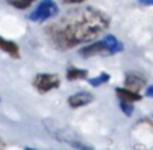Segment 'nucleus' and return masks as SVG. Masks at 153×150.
<instances>
[{"instance_id":"obj_3","label":"nucleus","mask_w":153,"mask_h":150,"mask_svg":"<svg viewBox=\"0 0 153 150\" xmlns=\"http://www.w3.org/2000/svg\"><path fill=\"white\" fill-rule=\"evenodd\" d=\"M59 5L54 0H41L36 5V8L27 15L29 21L36 23V24H42L47 23L50 20H53L54 17L59 15Z\"/></svg>"},{"instance_id":"obj_10","label":"nucleus","mask_w":153,"mask_h":150,"mask_svg":"<svg viewBox=\"0 0 153 150\" xmlns=\"http://www.w3.org/2000/svg\"><path fill=\"white\" fill-rule=\"evenodd\" d=\"M116 93H117V98L119 101H125V102H131L134 104L135 101H140L141 99V95L140 93H134L125 87H120V89H116Z\"/></svg>"},{"instance_id":"obj_19","label":"nucleus","mask_w":153,"mask_h":150,"mask_svg":"<svg viewBox=\"0 0 153 150\" xmlns=\"http://www.w3.org/2000/svg\"><path fill=\"white\" fill-rule=\"evenodd\" d=\"M152 116H153V114H152Z\"/></svg>"},{"instance_id":"obj_17","label":"nucleus","mask_w":153,"mask_h":150,"mask_svg":"<svg viewBox=\"0 0 153 150\" xmlns=\"http://www.w3.org/2000/svg\"><path fill=\"white\" fill-rule=\"evenodd\" d=\"M0 150H5V143L0 140Z\"/></svg>"},{"instance_id":"obj_11","label":"nucleus","mask_w":153,"mask_h":150,"mask_svg":"<svg viewBox=\"0 0 153 150\" xmlns=\"http://www.w3.org/2000/svg\"><path fill=\"white\" fill-rule=\"evenodd\" d=\"M108 81H110V74H107V72H101L98 77L89 80V84L93 86V87H99V86H102V84H107Z\"/></svg>"},{"instance_id":"obj_18","label":"nucleus","mask_w":153,"mask_h":150,"mask_svg":"<svg viewBox=\"0 0 153 150\" xmlns=\"http://www.w3.org/2000/svg\"><path fill=\"white\" fill-rule=\"evenodd\" d=\"M24 150H36V149H32V147H26Z\"/></svg>"},{"instance_id":"obj_2","label":"nucleus","mask_w":153,"mask_h":150,"mask_svg":"<svg viewBox=\"0 0 153 150\" xmlns=\"http://www.w3.org/2000/svg\"><path fill=\"white\" fill-rule=\"evenodd\" d=\"M123 48H125L123 44L114 35H107V36H104V39L83 47L78 53L84 59H89V57H95V56H114L117 53H122Z\"/></svg>"},{"instance_id":"obj_5","label":"nucleus","mask_w":153,"mask_h":150,"mask_svg":"<svg viewBox=\"0 0 153 150\" xmlns=\"http://www.w3.org/2000/svg\"><path fill=\"white\" fill-rule=\"evenodd\" d=\"M48 129H50V134H51L56 140H59V141H62V143H68L71 147H74V149H76V150H96V149L92 147L90 144H86V143H83V141H80V140H75V138L69 137V132H60V131H57V129H54V128H48Z\"/></svg>"},{"instance_id":"obj_12","label":"nucleus","mask_w":153,"mask_h":150,"mask_svg":"<svg viewBox=\"0 0 153 150\" xmlns=\"http://www.w3.org/2000/svg\"><path fill=\"white\" fill-rule=\"evenodd\" d=\"M35 0H8V3L17 9H27L33 5Z\"/></svg>"},{"instance_id":"obj_13","label":"nucleus","mask_w":153,"mask_h":150,"mask_svg":"<svg viewBox=\"0 0 153 150\" xmlns=\"http://www.w3.org/2000/svg\"><path fill=\"white\" fill-rule=\"evenodd\" d=\"M119 105H120V110L123 111L125 116L131 117L134 114V105L131 102H125V101H119Z\"/></svg>"},{"instance_id":"obj_14","label":"nucleus","mask_w":153,"mask_h":150,"mask_svg":"<svg viewBox=\"0 0 153 150\" xmlns=\"http://www.w3.org/2000/svg\"><path fill=\"white\" fill-rule=\"evenodd\" d=\"M60 2L65 5H80V3L86 2V0H60Z\"/></svg>"},{"instance_id":"obj_9","label":"nucleus","mask_w":153,"mask_h":150,"mask_svg":"<svg viewBox=\"0 0 153 150\" xmlns=\"http://www.w3.org/2000/svg\"><path fill=\"white\" fill-rule=\"evenodd\" d=\"M89 77V71L81 69L76 66H71L66 69V80L68 81H76V80H86Z\"/></svg>"},{"instance_id":"obj_6","label":"nucleus","mask_w":153,"mask_h":150,"mask_svg":"<svg viewBox=\"0 0 153 150\" xmlns=\"http://www.w3.org/2000/svg\"><path fill=\"white\" fill-rule=\"evenodd\" d=\"M146 86V78L143 75H140L138 72H126V77H125V89L138 93L143 87Z\"/></svg>"},{"instance_id":"obj_7","label":"nucleus","mask_w":153,"mask_h":150,"mask_svg":"<svg viewBox=\"0 0 153 150\" xmlns=\"http://www.w3.org/2000/svg\"><path fill=\"white\" fill-rule=\"evenodd\" d=\"M93 99H95V96L90 92H76V93H74L68 98V105L71 108L76 110V108H81V107L92 104Z\"/></svg>"},{"instance_id":"obj_16","label":"nucleus","mask_w":153,"mask_h":150,"mask_svg":"<svg viewBox=\"0 0 153 150\" xmlns=\"http://www.w3.org/2000/svg\"><path fill=\"white\" fill-rule=\"evenodd\" d=\"M141 5H146V6H153V0H138Z\"/></svg>"},{"instance_id":"obj_15","label":"nucleus","mask_w":153,"mask_h":150,"mask_svg":"<svg viewBox=\"0 0 153 150\" xmlns=\"http://www.w3.org/2000/svg\"><path fill=\"white\" fill-rule=\"evenodd\" d=\"M146 96H149V98H153V84L147 87V90H146Z\"/></svg>"},{"instance_id":"obj_1","label":"nucleus","mask_w":153,"mask_h":150,"mask_svg":"<svg viewBox=\"0 0 153 150\" xmlns=\"http://www.w3.org/2000/svg\"><path fill=\"white\" fill-rule=\"evenodd\" d=\"M108 27L110 17L107 14L93 6H81L68 11L57 21L51 23L45 33L54 48L66 51L95 41Z\"/></svg>"},{"instance_id":"obj_8","label":"nucleus","mask_w":153,"mask_h":150,"mask_svg":"<svg viewBox=\"0 0 153 150\" xmlns=\"http://www.w3.org/2000/svg\"><path fill=\"white\" fill-rule=\"evenodd\" d=\"M0 51H3L5 54H8L12 59H20L21 57L18 44L14 42V41H11V39L3 38L2 35H0Z\"/></svg>"},{"instance_id":"obj_4","label":"nucleus","mask_w":153,"mask_h":150,"mask_svg":"<svg viewBox=\"0 0 153 150\" xmlns=\"http://www.w3.org/2000/svg\"><path fill=\"white\" fill-rule=\"evenodd\" d=\"M33 87L38 90V93L45 95L51 90H56L60 87V77L56 74H47V72H41L36 74L35 78L32 81Z\"/></svg>"}]
</instances>
